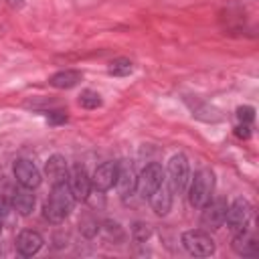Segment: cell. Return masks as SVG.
I'll list each match as a JSON object with an SVG mask.
<instances>
[{
    "label": "cell",
    "mask_w": 259,
    "mask_h": 259,
    "mask_svg": "<svg viewBox=\"0 0 259 259\" xmlns=\"http://www.w3.org/2000/svg\"><path fill=\"white\" fill-rule=\"evenodd\" d=\"M190 182V164L188 158L178 152L168 160V186L172 194H182Z\"/></svg>",
    "instance_id": "3957f363"
},
{
    "label": "cell",
    "mask_w": 259,
    "mask_h": 259,
    "mask_svg": "<svg viewBox=\"0 0 259 259\" xmlns=\"http://www.w3.org/2000/svg\"><path fill=\"white\" fill-rule=\"evenodd\" d=\"M14 188H16V184H14L10 178H6V176H0V196H4L6 200H10V196H12Z\"/></svg>",
    "instance_id": "cb8c5ba5"
},
{
    "label": "cell",
    "mask_w": 259,
    "mask_h": 259,
    "mask_svg": "<svg viewBox=\"0 0 259 259\" xmlns=\"http://www.w3.org/2000/svg\"><path fill=\"white\" fill-rule=\"evenodd\" d=\"M150 235H152V229H150L148 223H136V225L132 227V239H134L136 243H146Z\"/></svg>",
    "instance_id": "44dd1931"
},
{
    "label": "cell",
    "mask_w": 259,
    "mask_h": 259,
    "mask_svg": "<svg viewBox=\"0 0 259 259\" xmlns=\"http://www.w3.org/2000/svg\"><path fill=\"white\" fill-rule=\"evenodd\" d=\"M75 202L77 200H75V196H73V192H71L67 182L53 184L51 194H49V198L45 200V206H42V217L53 225H61L71 214Z\"/></svg>",
    "instance_id": "6da1fadb"
},
{
    "label": "cell",
    "mask_w": 259,
    "mask_h": 259,
    "mask_svg": "<svg viewBox=\"0 0 259 259\" xmlns=\"http://www.w3.org/2000/svg\"><path fill=\"white\" fill-rule=\"evenodd\" d=\"M188 202L194 208H202L214 192V174L210 168H200L188 182Z\"/></svg>",
    "instance_id": "7a4b0ae2"
},
{
    "label": "cell",
    "mask_w": 259,
    "mask_h": 259,
    "mask_svg": "<svg viewBox=\"0 0 259 259\" xmlns=\"http://www.w3.org/2000/svg\"><path fill=\"white\" fill-rule=\"evenodd\" d=\"M235 136L241 138V140L251 138V123H239V125L235 127Z\"/></svg>",
    "instance_id": "4316f807"
},
{
    "label": "cell",
    "mask_w": 259,
    "mask_h": 259,
    "mask_svg": "<svg viewBox=\"0 0 259 259\" xmlns=\"http://www.w3.org/2000/svg\"><path fill=\"white\" fill-rule=\"evenodd\" d=\"M237 119H239V123H253V119H255V107H251V105L237 107Z\"/></svg>",
    "instance_id": "7402d4cb"
},
{
    "label": "cell",
    "mask_w": 259,
    "mask_h": 259,
    "mask_svg": "<svg viewBox=\"0 0 259 259\" xmlns=\"http://www.w3.org/2000/svg\"><path fill=\"white\" fill-rule=\"evenodd\" d=\"M45 176L49 178L51 184H63L69 180V166L65 156L61 154H53L49 156V160L45 162Z\"/></svg>",
    "instance_id": "4fadbf2b"
},
{
    "label": "cell",
    "mask_w": 259,
    "mask_h": 259,
    "mask_svg": "<svg viewBox=\"0 0 259 259\" xmlns=\"http://www.w3.org/2000/svg\"><path fill=\"white\" fill-rule=\"evenodd\" d=\"M227 200L225 198H210L204 206H202V214H200V227L206 231H217L225 225V214H227Z\"/></svg>",
    "instance_id": "5b68a950"
},
{
    "label": "cell",
    "mask_w": 259,
    "mask_h": 259,
    "mask_svg": "<svg viewBox=\"0 0 259 259\" xmlns=\"http://www.w3.org/2000/svg\"><path fill=\"white\" fill-rule=\"evenodd\" d=\"M47 121L57 125V123H65L67 121V111H57V109H49L47 111Z\"/></svg>",
    "instance_id": "d4e9b609"
},
{
    "label": "cell",
    "mask_w": 259,
    "mask_h": 259,
    "mask_svg": "<svg viewBox=\"0 0 259 259\" xmlns=\"http://www.w3.org/2000/svg\"><path fill=\"white\" fill-rule=\"evenodd\" d=\"M42 245H45L42 237H40L36 231H30V229L20 231L18 237H16V251H18L22 257H32V255H36V253L42 249Z\"/></svg>",
    "instance_id": "5bb4252c"
},
{
    "label": "cell",
    "mask_w": 259,
    "mask_h": 259,
    "mask_svg": "<svg viewBox=\"0 0 259 259\" xmlns=\"http://www.w3.org/2000/svg\"><path fill=\"white\" fill-rule=\"evenodd\" d=\"M12 210H14V208H12L10 200H6L4 196H0V223H6Z\"/></svg>",
    "instance_id": "484cf974"
},
{
    "label": "cell",
    "mask_w": 259,
    "mask_h": 259,
    "mask_svg": "<svg viewBox=\"0 0 259 259\" xmlns=\"http://www.w3.org/2000/svg\"><path fill=\"white\" fill-rule=\"evenodd\" d=\"M251 202L247 198H235L229 206H227V214H225V225L229 231H241L247 227L249 219H251Z\"/></svg>",
    "instance_id": "8992f818"
},
{
    "label": "cell",
    "mask_w": 259,
    "mask_h": 259,
    "mask_svg": "<svg viewBox=\"0 0 259 259\" xmlns=\"http://www.w3.org/2000/svg\"><path fill=\"white\" fill-rule=\"evenodd\" d=\"M117 178V162H103L95 168L91 176V188L95 192H107L115 186Z\"/></svg>",
    "instance_id": "8fae6325"
},
{
    "label": "cell",
    "mask_w": 259,
    "mask_h": 259,
    "mask_svg": "<svg viewBox=\"0 0 259 259\" xmlns=\"http://www.w3.org/2000/svg\"><path fill=\"white\" fill-rule=\"evenodd\" d=\"M83 79L81 71L77 69H63L55 75L49 77V85H53L55 89H73L75 85H79V81Z\"/></svg>",
    "instance_id": "e0dca14e"
},
{
    "label": "cell",
    "mask_w": 259,
    "mask_h": 259,
    "mask_svg": "<svg viewBox=\"0 0 259 259\" xmlns=\"http://www.w3.org/2000/svg\"><path fill=\"white\" fill-rule=\"evenodd\" d=\"M186 103L190 105L192 115H194V117H198V119H202V121H221V119H223L221 111H219L217 107L208 105V103H202V101H194V103L186 101Z\"/></svg>",
    "instance_id": "ac0fdd59"
},
{
    "label": "cell",
    "mask_w": 259,
    "mask_h": 259,
    "mask_svg": "<svg viewBox=\"0 0 259 259\" xmlns=\"http://www.w3.org/2000/svg\"><path fill=\"white\" fill-rule=\"evenodd\" d=\"M12 172H14V180L16 184L24 186V188H36L40 186L42 182V174L40 170L36 168V164L28 158H18L12 166Z\"/></svg>",
    "instance_id": "52a82bcc"
},
{
    "label": "cell",
    "mask_w": 259,
    "mask_h": 259,
    "mask_svg": "<svg viewBox=\"0 0 259 259\" xmlns=\"http://www.w3.org/2000/svg\"><path fill=\"white\" fill-rule=\"evenodd\" d=\"M101 103H103L101 95L97 91H93V89H85L79 95V105L83 109H97V107H101Z\"/></svg>",
    "instance_id": "ffe728a7"
},
{
    "label": "cell",
    "mask_w": 259,
    "mask_h": 259,
    "mask_svg": "<svg viewBox=\"0 0 259 259\" xmlns=\"http://www.w3.org/2000/svg\"><path fill=\"white\" fill-rule=\"evenodd\" d=\"M182 245L194 257H210L214 253V241L204 231H186V233H182Z\"/></svg>",
    "instance_id": "277c9868"
},
{
    "label": "cell",
    "mask_w": 259,
    "mask_h": 259,
    "mask_svg": "<svg viewBox=\"0 0 259 259\" xmlns=\"http://www.w3.org/2000/svg\"><path fill=\"white\" fill-rule=\"evenodd\" d=\"M148 202L152 206V210L158 214V217H166L172 208V190L168 186V182H162L150 196H148Z\"/></svg>",
    "instance_id": "9a60e30c"
},
{
    "label": "cell",
    "mask_w": 259,
    "mask_h": 259,
    "mask_svg": "<svg viewBox=\"0 0 259 259\" xmlns=\"http://www.w3.org/2000/svg\"><path fill=\"white\" fill-rule=\"evenodd\" d=\"M164 182V170L158 162H150L146 164V168L140 172L138 176V190H140V196L144 200H148V196Z\"/></svg>",
    "instance_id": "ba28073f"
},
{
    "label": "cell",
    "mask_w": 259,
    "mask_h": 259,
    "mask_svg": "<svg viewBox=\"0 0 259 259\" xmlns=\"http://www.w3.org/2000/svg\"><path fill=\"white\" fill-rule=\"evenodd\" d=\"M67 184H69V188H71L75 200H79V202H85V200L89 198L91 190H93V188H91V176H89L87 170H85L83 166H79V164L69 172Z\"/></svg>",
    "instance_id": "30bf717a"
},
{
    "label": "cell",
    "mask_w": 259,
    "mask_h": 259,
    "mask_svg": "<svg viewBox=\"0 0 259 259\" xmlns=\"http://www.w3.org/2000/svg\"><path fill=\"white\" fill-rule=\"evenodd\" d=\"M10 6H14V8H22L24 6V0H6Z\"/></svg>",
    "instance_id": "83f0119b"
},
{
    "label": "cell",
    "mask_w": 259,
    "mask_h": 259,
    "mask_svg": "<svg viewBox=\"0 0 259 259\" xmlns=\"http://www.w3.org/2000/svg\"><path fill=\"white\" fill-rule=\"evenodd\" d=\"M115 188L121 200H127L136 190H138V174L134 166L125 160L117 162V178H115Z\"/></svg>",
    "instance_id": "9c48e42d"
},
{
    "label": "cell",
    "mask_w": 259,
    "mask_h": 259,
    "mask_svg": "<svg viewBox=\"0 0 259 259\" xmlns=\"http://www.w3.org/2000/svg\"><path fill=\"white\" fill-rule=\"evenodd\" d=\"M79 225H81V231H83L87 237H93V235L99 231V223H97L95 219H91V217H83Z\"/></svg>",
    "instance_id": "603a6c76"
},
{
    "label": "cell",
    "mask_w": 259,
    "mask_h": 259,
    "mask_svg": "<svg viewBox=\"0 0 259 259\" xmlns=\"http://www.w3.org/2000/svg\"><path fill=\"white\" fill-rule=\"evenodd\" d=\"M134 71V63L130 59H113L107 67V73L113 77H127Z\"/></svg>",
    "instance_id": "d6986e66"
},
{
    "label": "cell",
    "mask_w": 259,
    "mask_h": 259,
    "mask_svg": "<svg viewBox=\"0 0 259 259\" xmlns=\"http://www.w3.org/2000/svg\"><path fill=\"white\" fill-rule=\"evenodd\" d=\"M34 202H36V198H34V194H32V188H24V186H20V184L14 188V192H12V196H10L12 208H14L18 214H22V217H28V214L34 210Z\"/></svg>",
    "instance_id": "2e32d148"
},
{
    "label": "cell",
    "mask_w": 259,
    "mask_h": 259,
    "mask_svg": "<svg viewBox=\"0 0 259 259\" xmlns=\"http://www.w3.org/2000/svg\"><path fill=\"white\" fill-rule=\"evenodd\" d=\"M0 235H2V223H0Z\"/></svg>",
    "instance_id": "f1b7e54d"
},
{
    "label": "cell",
    "mask_w": 259,
    "mask_h": 259,
    "mask_svg": "<svg viewBox=\"0 0 259 259\" xmlns=\"http://www.w3.org/2000/svg\"><path fill=\"white\" fill-rule=\"evenodd\" d=\"M233 251L241 257H255L259 253V247H257V237L253 231H249L247 227L241 229V231H235V237H233V243H231Z\"/></svg>",
    "instance_id": "7c38bea8"
}]
</instances>
